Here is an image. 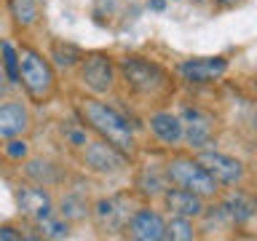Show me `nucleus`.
I'll use <instances>...</instances> for the list:
<instances>
[{
    "mask_svg": "<svg viewBox=\"0 0 257 241\" xmlns=\"http://www.w3.org/2000/svg\"><path fill=\"white\" fill-rule=\"evenodd\" d=\"M75 115L88 132H94L99 140L118 148L126 158L137 156V140L128 126V118L112 107V104L96 99V96H78L75 99Z\"/></svg>",
    "mask_w": 257,
    "mask_h": 241,
    "instance_id": "1",
    "label": "nucleus"
},
{
    "mask_svg": "<svg viewBox=\"0 0 257 241\" xmlns=\"http://www.w3.org/2000/svg\"><path fill=\"white\" fill-rule=\"evenodd\" d=\"M118 72L128 91L145 102L161 104L172 96V78L158 62H150L145 56H123L118 62Z\"/></svg>",
    "mask_w": 257,
    "mask_h": 241,
    "instance_id": "2",
    "label": "nucleus"
},
{
    "mask_svg": "<svg viewBox=\"0 0 257 241\" xmlns=\"http://www.w3.org/2000/svg\"><path fill=\"white\" fill-rule=\"evenodd\" d=\"M19 80L35 104H48L54 99V94H56L54 64L38 48H32V46L19 48Z\"/></svg>",
    "mask_w": 257,
    "mask_h": 241,
    "instance_id": "3",
    "label": "nucleus"
},
{
    "mask_svg": "<svg viewBox=\"0 0 257 241\" xmlns=\"http://www.w3.org/2000/svg\"><path fill=\"white\" fill-rule=\"evenodd\" d=\"M166 180L177 185V188H185V190H193L196 196L201 198H214L220 193V185L212 174L206 172L204 166L198 164L196 158H172L164 169Z\"/></svg>",
    "mask_w": 257,
    "mask_h": 241,
    "instance_id": "4",
    "label": "nucleus"
},
{
    "mask_svg": "<svg viewBox=\"0 0 257 241\" xmlns=\"http://www.w3.org/2000/svg\"><path fill=\"white\" fill-rule=\"evenodd\" d=\"M115 72L118 67L112 64V59L102 51H94V54H83V59L78 62V78L88 91L94 96H102V94H110L115 88Z\"/></svg>",
    "mask_w": 257,
    "mask_h": 241,
    "instance_id": "5",
    "label": "nucleus"
},
{
    "mask_svg": "<svg viewBox=\"0 0 257 241\" xmlns=\"http://www.w3.org/2000/svg\"><path fill=\"white\" fill-rule=\"evenodd\" d=\"M78 156H80V164L94 174H120L128 166V158L118 148H112L110 142L99 140V137L94 142H86L78 150Z\"/></svg>",
    "mask_w": 257,
    "mask_h": 241,
    "instance_id": "6",
    "label": "nucleus"
},
{
    "mask_svg": "<svg viewBox=\"0 0 257 241\" xmlns=\"http://www.w3.org/2000/svg\"><path fill=\"white\" fill-rule=\"evenodd\" d=\"M196 161L214 177L217 185H238L241 180H244V174H246V169H244V164H241L238 158L225 156V153H217V150H209V148L198 150Z\"/></svg>",
    "mask_w": 257,
    "mask_h": 241,
    "instance_id": "7",
    "label": "nucleus"
},
{
    "mask_svg": "<svg viewBox=\"0 0 257 241\" xmlns=\"http://www.w3.org/2000/svg\"><path fill=\"white\" fill-rule=\"evenodd\" d=\"M177 72H180L182 80L196 86L204 83H214L220 80L225 72H228V59L225 56H201V59H185L177 64Z\"/></svg>",
    "mask_w": 257,
    "mask_h": 241,
    "instance_id": "8",
    "label": "nucleus"
},
{
    "mask_svg": "<svg viewBox=\"0 0 257 241\" xmlns=\"http://www.w3.org/2000/svg\"><path fill=\"white\" fill-rule=\"evenodd\" d=\"M180 118H182V129H185L182 140L193 150H204L214 142V118L209 112L198 110V107H188Z\"/></svg>",
    "mask_w": 257,
    "mask_h": 241,
    "instance_id": "9",
    "label": "nucleus"
},
{
    "mask_svg": "<svg viewBox=\"0 0 257 241\" xmlns=\"http://www.w3.org/2000/svg\"><path fill=\"white\" fill-rule=\"evenodd\" d=\"M123 230L134 241H161V238H166V220L158 212L145 206V209L132 212V217L123 225Z\"/></svg>",
    "mask_w": 257,
    "mask_h": 241,
    "instance_id": "10",
    "label": "nucleus"
},
{
    "mask_svg": "<svg viewBox=\"0 0 257 241\" xmlns=\"http://www.w3.org/2000/svg\"><path fill=\"white\" fill-rule=\"evenodd\" d=\"M16 201H19V212L38 225L54 217V201L48 196V190H43V185H24L16 193Z\"/></svg>",
    "mask_w": 257,
    "mask_h": 241,
    "instance_id": "11",
    "label": "nucleus"
},
{
    "mask_svg": "<svg viewBox=\"0 0 257 241\" xmlns=\"http://www.w3.org/2000/svg\"><path fill=\"white\" fill-rule=\"evenodd\" d=\"M32 118L22 99H11L0 104V142H8L14 137H22L30 129Z\"/></svg>",
    "mask_w": 257,
    "mask_h": 241,
    "instance_id": "12",
    "label": "nucleus"
},
{
    "mask_svg": "<svg viewBox=\"0 0 257 241\" xmlns=\"http://www.w3.org/2000/svg\"><path fill=\"white\" fill-rule=\"evenodd\" d=\"M161 198H164V206L169 209L172 214H180V217H201L206 212L204 209V198L196 196L193 190H185V188H166L161 193Z\"/></svg>",
    "mask_w": 257,
    "mask_h": 241,
    "instance_id": "13",
    "label": "nucleus"
},
{
    "mask_svg": "<svg viewBox=\"0 0 257 241\" xmlns=\"http://www.w3.org/2000/svg\"><path fill=\"white\" fill-rule=\"evenodd\" d=\"M148 124H150V132L156 134V140L164 142V145H180L182 137H185L182 118L174 115V112H166V110L153 112Z\"/></svg>",
    "mask_w": 257,
    "mask_h": 241,
    "instance_id": "14",
    "label": "nucleus"
},
{
    "mask_svg": "<svg viewBox=\"0 0 257 241\" xmlns=\"http://www.w3.org/2000/svg\"><path fill=\"white\" fill-rule=\"evenodd\" d=\"M222 209H225V214H228L230 222L244 225V222H249V220L257 214V198L249 196V193L236 190V193H230V196L225 198Z\"/></svg>",
    "mask_w": 257,
    "mask_h": 241,
    "instance_id": "15",
    "label": "nucleus"
},
{
    "mask_svg": "<svg viewBox=\"0 0 257 241\" xmlns=\"http://www.w3.org/2000/svg\"><path fill=\"white\" fill-rule=\"evenodd\" d=\"M94 217H96V222H99L102 228H123L126 220H128L132 214H128L123 206H120L118 198H104V201H99V204H96Z\"/></svg>",
    "mask_w": 257,
    "mask_h": 241,
    "instance_id": "16",
    "label": "nucleus"
},
{
    "mask_svg": "<svg viewBox=\"0 0 257 241\" xmlns=\"http://www.w3.org/2000/svg\"><path fill=\"white\" fill-rule=\"evenodd\" d=\"M24 174L30 177L35 185H43V188H51V185H56L62 180V172H59V166H54L51 161H27L24 164Z\"/></svg>",
    "mask_w": 257,
    "mask_h": 241,
    "instance_id": "17",
    "label": "nucleus"
},
{
    "mask_svg": "<svg viewBox=\"0 0 257 241\" xmlns=\"http://www.w3.org/2000/svg\"><path fill=\"white\" fill-rule=\"evenodd\" d=\"M16 30H27L38 22L40 16V0H8Z\"/></svg>",
    "mask_w": 257,
    "mask_h": 241,
    "instance_id": "18",
    "label": "nucleus"
},
{
    "mask_svg": "<svg viewBox=\"0 0 257 241\" xmlns=\"http://www.w3.org/2000/svg\"><path fill=\"white\" fill-rule=\"evenodd\" d=\"M51 59H54L56 67L70 70V67H75V64L83 59V51H80L78 46H72V43H62V40H54V43H51Z\"/></svg>",
    "mask_w": 257,
    "mask_h": 241,
    "instance_id": "19",
    "label": "nucleus"
},
{
    "mask_svg": "<svg viewBox=\"0 0 257 241\" xmlns=\"http://www.w3.org/2000/svg\"><path fill=\"white\" fill-rule=\"evenodd\" d=\"M59 134H62L64 145H67L70 150H75V153L88 142V129L80 124V120H70V124H62V126H59Z\"/></svg>",
    "mask_w": 257,
    "mask_h": 241,
    "instance_id": "20",
    "label": "nucleus"
},
{
    "mask_svg": "<svg viewBox=\"0 0 257 241\" xmlns=\"http://www.w3.org/2000/svg\"><path fill=\"white\" fill-rule=\"evenodd\" d=\"M166 238H172V241H190V238H196L193 220H190V217L174 214L172 220L166 222Z\"/></svg>",
    "mask_w": 257,
    "mask_h": 241,
    "instance_id": "21",
    "label": "nucleus"
},
{
    "mask_svg": "<svg viewBox=\"0 0 257 241\" xmlns=\"http://www.w3.org/2000/svg\"><path fill=\"white\" fill-rule=\"evenodd\" d=\"M166 174H153V169L150 172H142L140 174V180H137V188H140L142 196H161V193L166 190Z\"/></svg>",
    "mask_w": 257,
    "mask_h": 241,
    "instance_id": "22",
    "label": "nucleus"
},
{
    "mask_svg": "<svg viewBox=\"0 0 257 241\" xmlns=\"http://www.w3.org/2000/svg\"><path fill=\"white\" fill-rule=\"evenodd\" d=\"M59 212L67 217V220H83V217L88 214V204H86V198L70 193V196L62 198V209H59Z\"/></svg>",
    "mask_w": 257,
    "mask_h": 241,
    "instance_id": "23",
    "label": "nucleus"
},
{
    "mask_svg": "<svg viewBox=\"0 0 257 241\" xmlns=\"http://www.w3.org/2000/svg\"><path fill=\"white\" fill-rule=\"evenodd\" d=\"M0 51H3V59H0L3 62V72L16 83V80H19V51H14L8 43L0 46Z\"/></svg>",
    "mask_w": 257,
    "mask_h": 241,
    "instance_id": "24",
    "label": "nucleus"
},
{
    "mask_svg": "<svg viewBox=\"0 0 257 241\" xmlns=\"http://www.w3.org/2000/svg\"><path fill=\"white\" fill-rule=\"evenodd\" d=\"M40 230H43V236H46V238H64V236L70 233V225H67V222L54 220V217H48V220L40 222Z\"/></svg>",
    "mask_w": 257,
    "mask_h": 241,
    "instance_id": "25",
    "label": "nucleus"
},
{
    "mask_svg": "<svg viewBox=\"0 0 257 241\" xmlns=\"http://www.w3.org/2000/svg\"><path fill=\"white\" fill-rule=\"evenodd\" d=\"M6 156L8 158H24L27 156V142L24 140H19V137H14V140H8V145H6Z\"/></svg>",
    "mask_w": 257,
    "mask_h": 241,
    "instance_id": "26",
    "label": "nucleus"
},
{
    "mask_svg": "<svg viewBox=\"0 0 257 241\" xmlns=\"http://www.w3.org/2000/svg\"><path fill=\"white\" fill-rule=\"evenodd\" d=\"M19 238H22V233L16 228H11V225H3V228H0V241H19Z\"/></svg>",
    "mask_w": 257,
    "mask_h": 241,
    "instance_id": "27",
    "label": "nucleus"
},
{
    "mask_svg": "<svg viewBox=\"0 0 257 241\" xmlns=\"http://www.w3.org/2000/svg\"><path fill=\"white\" fill-rule=\"evenodd\" d=\"M214 3L220 6V8H236V6L241 3V0H214Z\"/></svg>",
    "mask_w": 257,
    "mask_h": 241,
    "instance_id": "28",
    "label": "nucleus"
},
{
    "mask_svg": "<svg viewBox=\"0 0 257 241\" xmlns=\"http://www.w3.org/2000/svg\"><path fill=\"white\" fill-rule=\"evenodd\" d=\"M150 8H156V11H161V8H164V0H150Z\"/></svg>",
    "mask_w": 257,
    "mask_h": 241,
    "instance_id": "29",
    "label": "nucleus"
},
{
    "mask_svg": "<svg viewBox=\"0 0 257 241\" xmlns=\"http://www.w3.org/2000/svg\"><path fill=\"white\" fill-rule=\"evenodd\" d=\"M252 129H254V134H257V112H254V118H252Z\"/></svg>",
    "mask_w": 257,
    "mask_h": 241,
    "instance_id": "30",
    "label": "nucleus"
},
{
    "mask_svg": "<svg viewBox=\"0 0 257 241\" xmlns=\"http://www.w3.org/2000/svg\"><path fill=\"white\" fill-rule=\"evenodd\" d=\"M0 88H3V62H0Z\"/></svg>",
    "mask_w": 257,
    "mask_h": 241,
    "instance_id": "31",
    "label": "nucleus"
}]
</instances>
